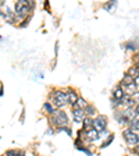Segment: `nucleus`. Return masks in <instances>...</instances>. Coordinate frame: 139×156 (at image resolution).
<instances>
[{
  "instance_id": "obj_1",
  "label": "nucleus",
  "mask_w": 139,
  "mask_h": 156,
  "mask_svg": "<svg viewBox=\"0 0 139 156\" xmlns=\"http://www.w3.org/2000/svg\"><path fill=\"white\" fill-rule=\"evenodd\" d=\"M50 103L56 110H61L63 106L68 105V95L66 89H57L53 92L50 96Z\"/></svg>"
},
{
  "instance_id": "obj_2",
  "label": "nucleus",
  "mask_w": 139,
  "mask_h": 156,
  "mask_svg": "<svg viewBox=\"0 0 139 156\" xmlns=\"http://www.w3.org/2000/svg\"><path fill=\"white\" fill-rule=\"evenodd\" d=\"M49 121L53 127L57 128H61V127H66L68 126V116H67V113L64 110H56L50 117H49Z\"/></svg>"
},
{
  "instance_id": "obj_3",
  "label": "nucleus",
  "mask_w": 139,
  "mask_h": 156,
  "mask_svg": "<svg viewBox=\"0 0 139 156\" xmlns=\"http://www.w3.org/2000/svg\"><path fill=\"white\" fill-rule=\"evenodd\" d=\"M31 11L32 8L28 6V0H18L14 6V13H15V17L18 20H25L28 15H31Z\"/></svg>"
},
{
  "instance_id": "obj_4",
  "label": "nucleus",
  "mask_w": 139,
  "mask_h": 156,
  "mask_svg": "<svg viewBox=\"0 0 139 156\" xmlns=\"http://www.w3.org/2000/svg\"><path fill=\"white\" fill-rule=\"evenodd\" d=\"M122 137H124L125 142H127L129 146H136L139 144V135H138V132L132 131L131 128H127V130L122 131Z\"/></svg>"
},
{
  "instance_id": "obj_5",
  "label": "nucleus",
  "mask_w": 139,
  "mask_h": 156,
  "mask_svg": "<svg viewBox=\"0 0 139 156\" xmlns=\"http://www.w3.org/2000/svg\"><path fill=\"white\" fill-rule=\"evenodd\" d=\"M106 127H107L106 116H97L96 119H93V128L97 132H102L103 130H106Z\"/></svg>"
},
{
  "instance_id": "obj_6",
  "label": "nucleus",
  "mask_w": 139,
  "mask_h": 156,
  "mask_svg": "<svg viewBox=\"0 0 139 156\" xmlns=\"http://www.w3.org/2000/svg\"><path fill=\"white\" fill-rule=\"evenodd\" d=\"M85 112L84 110H81V109H73V120H74V123H82L85 120Z\"/></svg>"
},
{
  "instance_id": "obj_7",
  "label": "nucleus",
  "mask_w": 139,
  "mask_h": 156,
  "mask_svg": "<svg viewBox=\"0 0 139 156\" xmlns=\"http://www.w3.org/2000/svg\"><path fill=\"white\" fill-rule=\"evenodd\" d=\"M85 139H86V141L88 142H93V141H97V139H99L100 138V135H99V132H97V131L95 130V128H91V130H88V131H85Z\"/></svg>"
},
{
  "instance_id": "obj_8",
  "label": "nucleus",
  "mask_w": 139,
  "mask_h": 156,
  "mask_svg": "<svg viewBox=\"0 0 139 156\" xmlns=\"http://www.w3.org/2000/svg\"><path fill=\"white\" fill-rule=\"evenodd\" d=\"M122 116L125 117V120L128 121V123H131V121H134L136 117V113H135V109L134 107H128V109L125 110V112H122Z\"/></svg>"
},
{
  "instance_id": "obj_9",
  "label": "nucleus",
  "mask_w": 139,
  "mask_h": 156,
  "mask_svg": "<svg viewBox=\"0 0 139 156\" xmlns=\"http://www.w3.org/2000/svg\"><path fill=\"white\" fill-rule=\"evenodd\" d=\"M66 91H67V95H68V105L73 106L74 103L78 100L79 96H78V94L74 91V89H66Z\"/></svg>"
},
{
  "instance_id": "obj_10",
  "label": "nucleus",
  "mask_w": 139,
  "mask_h": 156,
  "mask_svg": "<svg viewBox=\"0 0 139 156\" xmlns=\"http://www.w3.org/2000/svg\"><path fill=\"white\" fill-rule=\"evenodd\" d=\"M124 87V92H125V95H134L135 92H138V88H136V85L134 82L132 84H128V85H122Z\"/></svg>"
},
{
  "instance_id": "obj_11",
  "label": "nucleus",
  "mask_w": 139,
  "mask_h": 156,
  "mask_svg": "<svg viewBox=\"0 0 139 156\" xmlns=\"http://www.w3.org/2000/svg\"><path fill=\"white\" fill-rule=\"evenodd\" d=\"M86 106H88V102L85 100L84 98H81V96H79V98H78V100L73 105V109H81V110H84Z\"/></svg>"
},
{
  "instance_id": "obj_12",
  "label": "nucleus",
  "mask_w": 139,
  "mask_h": 156,
  "mask_svg": "<svg viewBox=\"0 0 139 156\" xmlns=\"http://www.w3.org/2000/svg\"><path fill=\"white\" fill-rule=\"evenodd\" d=\"M124 95H125V92L122 91V88L117 87L116 89H114V92H113V99L114 100H122Z\"/></svg>"
},
{
  "instance_id": "obj_13",
  "label": "nucleus",
  "mask_w": 139,
  "mask_h": 156,
  "mask_svg": "<svg viewBox=\"0 0 139 156\" xmlns=\"http://www.w3.org/2000/svg\"><path fill=\"white\" fill-rule=\"evenodd\" d=\"M4 156H25V152L21 149H8L7 152L4 153Z\"/></svg>"
},
{
  "instance_id": "obj_14",
  "label": "nucleus",
  "mask_w": 139,
  "mask_h": 156,
  "mask_svg": "<svg viewBox=\"0 0 139 156\" xmlns=\"http://www.w3.org/2000/svg\"><path fill=\"white\" fill-rule=\"evenodd\" d=\"M82 123H84V126H82V130L84 131H88L91 128H93V119H91V117H85V120Z\"/></svg>"
},
{
  "instance_id": "obj_15",
  "label": "nucleus",
  "mask_w": 139,
  "mask_h": 156,
  "mask_svg": "<svg viewBox=\"0 0 139 156\" xmlns=\"http://www.w3.org/2000/svg\"><path fill=\"white\" fill-rule=\"evenodd\" d=\"M43 110H45L46 113H48L49 116H51V114H53V113L56 112V109L53 107V105H51L50 102H45V105H43Z\"/></svg>"
},
{
  "instance_id": "obj_16",
  "label": "nucleus",
  "mask_w": 139,
  "mask_h": 156,
  "mask_svg": "<svg viewBox=\"0 0 139 156\" xmlns=\"http://www.w3.org/2000/svg\"><path fill=\"white\" fill-rule=\"evenodd\" d=\"M84 112H85V116H86V117H91V116H93V114L96 113V109L92 105H88L84 109Z\"/></svg>"
},
{
  "instance_id": "obj_17",
  "label": "nucleus",
  "mask_w": 139,
  "mask_h": 156,
  "mask_svg": "<svg viewBox=\"0 0 139 156\" xmlns=\"http://www.w3.org/2000/svg\"><path fill=\"white\" fill-rule=\"evenodd\" d=\"M132 82H134V77H132L129 73L124 74V80H122L121 85H128V84H132Z\"/></svg>"
},
{
  "instance_id": "obj_18",
  "label": "nucleus",
  "mask_w": 139,
  "mask_h": 156,
  "mask_svg": "<svg viewBox=\"0 0 139 156\" xmlns=\"http://www.w3.org/2000/svg\"><path fill=\"white\" fill-rule=\"evenodd\" d=\"M113 139H114V135L113 134H110L109 137H107V139L104 142H103L102 144V146H100V148H107V146L110 145V144H111V142H113Z\"/></svg>"
},
{
  "instance_id": "obj_19",
  "label": "nucleus",
  "mask_w": 139,
  "mask_h": 156,
  "mask_svg": "<svg viewBox=\"0 0 139 156\" xmlns=\"http://www.w3.org/2000/svg\"><path fill=\"white\" fill-rule=\"evenodd\" d=\"M57 132H60V131H64V132H67V135H73V130H71V127L70 126H66V127H61V128H57Z\"/></svg>"
},
{
  "instance_id": "obj_20",
  "label": "nucleus",
  "mask_w": 139,
  "mask_h": 156,
  "mask_svg": "<svg viewBox=\"0 0 139 156\" xmlns=\"http://www.w3.org/2000/svg\"><path fill=\"white\" fill-rule=\"evenodd\" d=\"M77 149H78V151H81V152H84L86 156H92V155H93V153H92L88 148H85V146H78Z\"/></svg>"
},
{
  "instance_id": "obj_21",
  "label": "nucleus",
  "mask_w": 139,
  "mask_h": 156,
  "mask_svg": "<svg viewBox=\"0 0 139 156\" xmlns=\"http://www.w3.org/2000/svg\"><path fill=\"white\" fill-rule=\"evenodd\" d=\"M31 18H32V14H31V15H28V17H26L25 20H22V21H21V24H20V27H22V28H25V27L28 25V22H29V20H31Z\"/></svg>"
},
{
  "instance_id": "obj_22",
  "label": "nucleus",
  "mask_w": 139,
  "mask_h": 156,
  "mask_svg": "<svg viewBox=\"0 0 139 156\" xmlns=\"http://www.w3.org/2000/svg\"><path fill=\"white\" fill-rule=\"evenodd\" d=\"M116 6H117V2H113V3H111V2H110V3L104 4V6H103V7L106 8L107 11H110V10H111V8H113V7H116Z\"/></svg>"
},
{
  "instance_id": "obj_23",
  "label": "nucleus",
  "mask_w": 139,
  "mask_h": 156,
  "mask_svg": "<svg viewBox=\"0 0 139 156\" xmlns=\"http://www.w3.org/2000/svg\"><path fill=\"white\" fill-rule=\"evenodd\" d=\"M132 99H134V102H135V103H136V102H139V91L135 92V94L132 95ZM138 105H139V103H138Z\"/></svg>"
},
{
  "instance_id": "obj_24",
  "label": "nucleus",
  "mask_w": 139,
  "mask_h": 156,
  "mask_svg": "<svg viewBox=\"0 0 139 156\" xmlns=\"http://www.w3.org/2000/svg\"><path fill=\"white\" fill-rule=\"evenodd\" d=\"M134 84L136 85V88H139V75L138 77H134Z\"/></svg>"
},
{
  "instance_id": "obj_25",
  "label": "nucleus",
  "mask_w": 139,
  "mask_h": 156,
  "mask_svg": "<svg viewBox=\"0 0 139 156\" xmlns=\"http://www.w3.org/2000/svg\"><path fill=\"white\" fill-rule=\"evenodd\" d=\"M24 113H25V110L22 109V114H21V117H20V121H21V123H24V120H25V114H24Z\"/></svg>"
},
{
  "instance_id": "obj_26",
  "label": "nucleus",
  "mask_w": 139,
  "mask_h": 156,
  "mask_svg": "<svg viewBox=\"0 0 139 156\" xmlns=\"http://www.w3.org/2000/svg\"><path fill=\"white\" fill-rule=\"evenodd\" d=\"M54 53H56V57L59 55V42H56V47H54Z\"/></svg>"
},
{
  "instance_id": "obj_27",
  "label": "nucleus",
  "mask_w": 139,
  "mask_h": 156,
  "mask_svg": "<svg viewBox=\"0 0 139 156\" xmlns=\"http://www.w3.org/2000/svg\"><path fill=\"white\" fill-rule=\"evenodd\" d=\"M3 89H4L3 84H0V96H3V95H4V91H3Z\"/></svg>"
},
{
  "instance_id": "obj_28",
  "label": "nucleus",
  "mask_w": 139,
  "mask_h": 156,
  "mask_svg": "<svg viewBox=\"0 0 139 156\" xmlns=\"http://www.w3.org/2000/svg\"><path fill=\"white\" fill-rule=\"evenodd\" d=\"M134 152H135V153H139V144L135 146V148H134Z\"/></svg>"
},
{
  "instance_id": "obj_29",
  "label": "nucleus",
  "mask_w": 139,
  "mask_h": 156,
  "mask_svg": "<svg viewBox=\"0 0 139 156\" xmlns=\"http://www.w3.org/2000/svg\"><path fill=\"white\" fill-rule=\"evenodd\" d=\"M135 113L139 116V105H136V107H135Z\"/></svg>"
},
{
  "instance_id": "obj_30",
  "label": "nucleus",
  "mask_w": 139,
  "mask_h": 156,
  "mask_svg": "<svg viewBox=\"0 0 139 156\" xmlns=\"http://www.w3.org/2000/svg\"><path fill=\"white\" fill-rule=\"evenodd\" d=\"M136 71H138V73H139V62L136 63Z\"/></svg>"
}]
</instances>
